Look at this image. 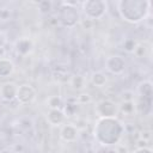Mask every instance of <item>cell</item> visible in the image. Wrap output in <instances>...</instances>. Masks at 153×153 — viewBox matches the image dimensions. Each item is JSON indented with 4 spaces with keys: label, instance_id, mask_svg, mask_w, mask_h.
<instances>
[{
    "label": "cell",
    "instance_id": "cell-4",
    "mask_svg": "<svg viewBox=\"0 0 153 153\" xmlns=\"http://www.w3.org/2000/svg\"><path fill=\"white\" fill-rule=\"evenodd\" d=\"M81 11L90 20L100 19L108 12V2L104 0H86L80 2Z\"/></svg>",
    "mask_w": 153,
    "mask_h": 153
},
{
    "label": "cell",
    "instance_id": "cell-10",
    "mask_svg": "<svg viewBox=\"0 0 153 153\" xmlns=\"http://www.w3.org/2000/svg\"><path fill=\"white\" fill-rule=\"evenodd\" d=\"M18 91V85L13 81H7L4 82L0 86V98L5 102H12L16 99Z\"/></svg>",
    "mask_w": 153,
    "mask_h": 153
},
{
    "label": "cell",
    "instance_id": "cell-19",
    "mask_svg": "<svg viewBox=\"0 0 153 153\" xmlns=\"http://www.w3.org/2000/svg\"><path fill=\"white\" fill-rule=\"evenodd\" d=\"M136 44H137V42L134 41L133 38H127V39H124V42H123V49H124L127 53H134V50H135V48H136Z\"/></svg>",
    "mask_w": 153,
    "mask_h": 153
},
{
    "label": "cell",
    "instance_id": "cell-2",
    "mask_svg": "<svg viewBox=\"0 0 153 153\" xmlns=\"http://www.w3.org/2000/svg\"><path fill=\"white\" fill-rule=\"evenodd\" d=\"M151 5L152 2L148 0H120L116 2V10L122 20L139 24L149 16Z\"/></svg>",
    "mask_w": 153,
    "mask_h": 153
},
{
    "label": "cell",
    "instance_id": "cell-5",
    "mask_svg": "<svg viewBox=\"0 0 153 153\" xmlns=\"http://www.w3.org/2000/svg\"><path fill=\"white\" fill-rule=\"evenodd\" d=\"M94 111L98 118L117 117L118 116V104L111 99H102L94 105Z\"/></svg>",
    "mask_w": 153,
    "mask_h": 153
},
{
    "label": "cell",
    "instance_id": "cell-11",
    "mask_svg": "<svg viewBox=\"0 0 153 153\" xmlns=\"http://www.w3.org/2000/svg\"><path fill=\"white\" fill-rule=\"evenodd\" d=\"M45 118H47V122L50 126L59 127V126L65 124L67 117H66V115H65L62 109H48Z\"/></svg>",
    "mask_w": 153,
    "mask_h": 153
},
{
    "label": "cell",
    "instance_id": "cell-16",
    "mask_svg": "<svg viewBox=\"0 0 153 153\" xmlns=\"http://www.w3.org/2000/svg\"><path fill=\"white\" fill-rule=\"evenodd\" d=\"M69 84L71 86L76 90V91H82L85 87H86V79L84 75H80V74H75L69 80Z\"/></svg>",
    "mask_w": 153,
    "mask_h": 153
},
{
    "label": "cell",
    "instance_id": "cell-13",
    "mask_svg": "<svg viewBox=\"0 0 153 153\" xmlns=\"http://www.w3.org/2000/svg\"><path fill=\"white\" fill-rule=\"evenodd\" d=\"M14 72V63L8 57H0V78H8Z\"/></svg>",
    "mask_w": 153,
    "mask_h": 153
},
{
    "label": "cell",
    "instance_id": "cell-17",
    "mask_svg": "<svg viewBox=\"0 0 153 153\" xmlns=\"http://www.w3.org/2000/svg\"><path fill=\"white\" fill-rule=\"evenodd\" d=\"M48 109H62L63 108V98L59 94H54L47 98L45 100Z\"/></svg>",
    "mask_w": 153,
    "mask_h": 153
},
{
    "label": "cell",
    "instance_id": "cell-6",
    "mask_svg": "<svg viewBox=\"0 0 153 153\" xmlns=\"http://www.w3.org/2000/svg\"><path fill=\"white\" fill-rule=\"evenodd\" d=\"M36 96L37 91L33 86H31L30 84H22L18 86L16 100L22 105H27L36 99Z\"/></svg>",
    "mask_w": 153,
    "mask_h": 153
},
{
    "label": "cell",
    "instance_id": "cell-15",
    "mask_svg": "<svg viewBox=\"0 0 153 153\" xmlns=\"http://www.w3.org/2000/svg\"><path fill=\"white\" fill-rule=\"evenodd\" d=\"M136 110V104L134 100H123L121 105H118V112H122L123 115H134Z\"/></svg>",
    "mask_w": 153,
    "mask_h": 153
},
{
    "label": "cell",
    "instance_id": "cell-21",
    "mask_svg": "<svg viewBox=\"0 0 153 153\" xmlns=\"http://www.w3.org/2000/svg\"><path fill=\"white\" fill-rule=\"evenodd\" d=\"M133 153H152V149L149 147L142 146V147H137L135 151H133Z\"/></svg>",
    "mask_w": 153,
    "mask_h": 153
},
{
    "label": "cell",
    "instance_id": "cell-1",
    "mask_svg": "<svg viewBox=\"0 0 153 153\" xmlns=\"http://www.w3.org/2000/svg\"><path fill=\"white\" fill-rule=\"evenodd\" d=\"M126 133V126L118 117L98 118L93 128L96 141L105 147L117 146Z\"/></svg>",
    "mask_w": 153,
    "mask_h": 153
},
{
    "label": "cell",
    "instance_id": "cell-3",
    "mask_svg": "<svg viewBox=\"0 0 153 153\" xmlns=\"http://www.w3.org/2000/svg\"><path fill=\"white\" fill-rule=\"evenodd\" d=\"M80 2L74 1H62L59 11V22L65 27H74L80 22V13L78 6Z\"/></svg>",
    "mask_w": 153,
    "mask_h": 153
},
{
    "label": "cell",
    "instance_id": "cell-20",
    "mask_svg": "<svg viewBox=\"0 0 153 153\" xmlns=\"http://www.w3.org/2000/svg\"><path fill=\"white\" fill-rule=\"evenodd\" d=\"M75 100H76L78 104H87V103L91 102V96H90L88 93L82 92V93H80V94L75 98Z\"/></svg>",
    "mask_w": 153,
    "mask_h": 153
},
{
    "label": "cell",
    "instance_id": "cell-12",
    "mask_svg": "<svg viewBox=\"0 0 153 153\" xmlns=\"http://www.w3.org/2000/svg\"><path fill=\"white\" fill-rule=\"evenodd\" d=\"M136 92L139 94V97L141 99H147L151 100L152 98V92H153V87H152V81L151 80H142L137 84L136 87Z\"/></svg>",
    "mask_w": 153,
    "mask_h": 153
},
{
    "label": "cell",
    "instance_id": "cell-7",
    "mask_svg": "<svg viewBox=\"0 0 153 153\" xmlns=\"http://www.w3.org/2000/svg\"><path fill=\"white\" fill-rule=\"evenodd\" d=\"M127 68V62L123 56L121 55H110L105 60V69L114 74V75H120L122 74Z\"/></svg>",
    "mask_w": 153,
    "mask_h": 153
},
{
    "label": "cell",
    "instance_id": "cell-9",
    "mask_svg": "<svg viewBox=\"0 0 153 153\" xmlns=\"http://www.w3.org/2000/svg\"><path fill=\"white\" fill-rule=\"evenodd\" d=\"M60 137L65 142H74L79 137V129L73 123H65L60 129Z\"/></svg>",
    "mask_w": 153,
    "mask_h": 153
},
{
    "label": "cell",
    "instance_id": "cell-22",
    "mask_svg": "<svg viewBox=\"0 0 153 153\" xmlns=\"http://www.w3.org/2000/svg\"><path fill=\"white\" fill-rule=\"evenodd\" d=\"M6 43H7V36L5 32L0 31V49H2Z\"/></svg>",
    "mask_w": 153,
    "mask_h": 153
},
{
    "label": "cell",
    "instance_id": "cell-14",
    "mask_svg": "<svg viewBox=\"0 0 153 153\" xmlns=\"http://www.w3.org/2000/svg\"><path fill=\"white\" fill-rule=\"evenodd\" d=\"M90 80H91V84L96 87H103L105 86L106 81H108V78L105 75V73L103 72H93L90 76Z\"/></svg>",
    "mask_w": 153,
    "mask_h": 153
},
{
    "label": "cell",
    "instance_id": "cell-18",
    "mask_svg": "<svg viewBox=\"0 0 153 153\" xmlns=\"http://www.w3.org/2000/svg\"><path fill=\"white\" fill-rule=\"evenodd\" d=\"M37 7L42 14H47L53 10V2L49 0H43V1L37 2Z\"/></svg>",
    "mask_w": 153,
    "mask_h": 153
},
{
    "label": "cell",
    "instance_id": "cell-8",
    "mask_svg": "<svg viewBox=\"0 0 153 153\" xmlns=\"http://www.w3.org/2000/svg\"><path fill=\"white\" fill-rule=\"evenodd\" d=\"M35 49V42L30 37H20L14 42V51L20 56H27Z\"/></svg>",
    "mask_w": 153,
    "mask_h": 153
}]
</instances>
